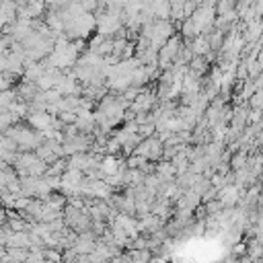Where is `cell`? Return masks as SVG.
I'll list each match as a JSON object with an SVG mask.
<instances>
[{
	"label": "cell",
	"mask_w": 263,
	"mask_h": 263,
	"mask_svg": "<svg viewBox=\"0 0 263 263\" xmlns=\"http://www.w3.org/2000/svg\"><path fill=\"white\" fill-rule=\"evenodd\" d=\"M56 3H58V0H43V5H45V7H54Z\"/></svg>",
	"instance_id": "11"
},
{
	"label": "cell",
	"mask_w": 263,
	"mask_h": 263,
	"mask_svg": "<svg viewBox=\"0 0 263 263\" xmlns=\"http://www.w3.org/2000/svg\"><path fill=\"white\" fill-rule=\"evenodd\" d=\"M60 122L62 124H74L76 122V111H64V113H60Z\"/></svg>",
	"instance_id": "10"
},
{
	"label": "cell",
	"mask_w": 263,
	"mask_h": 263,
	"mask_svg": "<svg viewBox=\"0 0 263 263\" xmlns=\"http://www.w3.org/2000/svg\"><path fill=\"white\" fill-rule=\"evenodd\" d=\"M25 9V15H27V19H37V17H43L45 15V5H43V0H37V3H31V5H27V7H23Z\"/></svg>",
	"instance_id": "5"
},
{
	"label": "cell",
	"mask_w": 263,
	"mask_h": 263,
	"mask_svg": "<svg viewBox=\"0 0 263 263\" xmlns=\"http://www.w3.org/2000/svg\"><path fill=\"white\" fill-rule=\"evenodd\" d=\"M218 195H220L222 208H224V206H235V203L239 201V187H237V185H224V187L218 191Z\"/></svg>",
	"instance_id": "4"
},
{
	"label": "cell",
	"mask_w": 263,
	"mask_h": 263,
	"mask_svg": "<svg viewBox=\"0 0 263 263\" xmlns=\"http://www.w3.org/2000/svg\"><path fill=\"white\" fill-rule=\"evenodd\" d=\"M146 163H148V159L134 154V156H130V159H128V169H140V167L146 165Z\"/></svg>",
	"instance_id": "8"
},
{
	"label": "cell",
	"mask_w": 263,
	"mask_h": 263,
	"mask_svg": "<svg viewBox=\"0 0 263 263\" xmlns=\"http://www.w3.org/2000/svg\"><path fill=\"white\" fill-rule=\"evenodd\" d=\"M251 101V107H253V111H259V107H261V91H255L251 97H249Z\"/></svg>",
	"instance_id": "9"
},
{
	"label": "cell",
	"mask_w": 263,
	"mask_h": 263,
	"mask_svg": "<svg viewBox=\"0 0 263 263\" xmlns=\"http://www.w3.org/2000/svg\"><path fill=\"white\" fill-rule=\"evenodd\" d=\"M13 122H15L13 113H9V111H0V132H7V130L13 126Z\"/></svg>",
	"instance_id": "7"
},
{
	"label": "cell",
	"mask_w": 263,
	"mask_h": 263,
	"mask_svg": "<svg viewBox=\"0 0 263 263\" xmlns=\"http://www.w3.org/2000/svg\"><path fill=\"white\" fill-rule=\"evenodd\" d=\"M189 19L193 21V25H195L197 33L201 35V33H206L210 27L214 25V21H216V9H210V7L199 5V7L195 9V13H193Z\"/></svg>",
	"instance_id": "2"
},
{
	"label": "cell",
	"mask_w": 263,
	"mask_h": 263,
	"mask_svg": "<svg viewBox=\"0 0 263 263\" xmlns=\"http://www.w3.org/2000/svg\"><path fill=\"white\" fill-rule=\"evenodd\" d=\"M150 15L156 17L159 21H167L169 15H171V5H169V0H152V5H150Z\"/></svg>",
	"instance_id": "3"
},
{
	"label": "cell",
	"mask_w": 263,
	"mask_h": 263,
	"mask_svg": "<svg viewBox=\"0 0 263 263\" xmlns=\"http://www.w3.org/2000/svg\"><path fill=\"white\" fill-rule=\"evenodd\" d=\"M181 33H183V37H185V41H191V39H195V37L199 35L191 19H185V21H183V25H181Z\"/></svg>",
	"instance_id": "6"
},
{
	"label": "cell",
	"mask_w": 263,
	"mask_h": 263,
	"mask_svg": "<svg viewBox=\"0 0 263 263\" xmlns=\"http://www.w3.org/2000/svg\"><path fill=\"white\" fill-rule=\"evenodd\" d=\"M179 47H181V39H179L177 35L169 37V39L165 41V45L159 49V54H156V64H159L161 68H165V70H169L171 64H173L175 58H177Z\"/></svg>",
	"instance_id": "1"
}]
</instances>
